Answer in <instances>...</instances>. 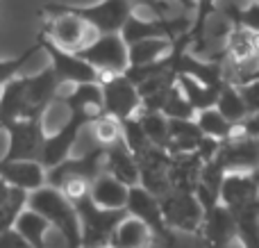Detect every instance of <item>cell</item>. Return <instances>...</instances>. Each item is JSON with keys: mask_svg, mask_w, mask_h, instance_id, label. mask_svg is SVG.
Here are the masks:
<instances>
[{"mask_svg": "<svg viewBox=\"0 0 259 248\" xmlns=\"http://www.w3.org/2000/svg\"><path fill=\"white\" fill-rule=\"evenodd\" d=\"M14 230L32 248H48L46 246V235H48V230H50L48 219L41 217L34 210H30L27 205L21 210V214H18L16 221H14Z\"/></svg>", "mask_w": 259, "mask_h": 248, "instance_id": "obj_24", "label": "cell"}, {"mask_svg": "<svg viewBox=\"0 0 259 248\" xmlns=\"http://www.w3.org/2000/svg\"><path fill=\"white\" fill-rule=\"evenodd\" d=\"M200 237L205 241V248H225L230 241L237 239V221H234L232 210L219 203L209 212H205Z\"/></svg>", "mask_w": 259, "mask_h": 248, "instance_id": "obj_15", "label": "cell"}, {"mask_svg": "<svg viewBox=\"0 0 259 248\" xmlns=\"http://www.w3.org/2000/svg\"><path fill=\"white\" fill-rule=\"evenodd\" d=\"M175 3H178L184 12H191V14L196 12V0H175Z\"/></svg>", "mask_w": 259, "mask_h": 248, "instance_id": "obj_39", "label": "cell"}, {"mask_svg": "<svg viewBox=\"0 0 259 248\" xmlns=\"http://www.w3.org/2000/svg\"><path fill=\"white\" fill-rule=\"evenodd\" d=\"M159 112L166 114L168 118H196V109H193V105L189 103V100L184 98V94L180 91L178 77H175V85L170 87L164 94V98H161Z\"/></svg>", "mask_w": 259, "mask_h": 248, "instance_id": "obj_31", "label": "cell"}, {"mask_svg": "<svg viewBox=\"0 0 259 248\" xmlns=\"http://www.w3.org/2000/svg\"><path fill=\"white\" fill-rule=\"evenodd\" d=\"M62 91V82L55 75L53 66L34 75H25V100H27V116H44V112L57 100Z\"/></svg>", "mask_w": 259, "mask_h": 248, "instance_id": "obj_14", "label": "cell"}, {"mask_svg": "<svg viewBox=\"0 0 259 248\" xmlns=\"http://www.w3.org/2000/svg\"><path fill=\"white\" fill-rule=\"evenodd\" d=\"M152 232L141 219L132 217V214H125L121 223L116 226L112 239H109V246L112 248H150L152 244Z\"/></svg>", "mask_w": 259, "mask_h": 248, "instance_id": "obj_21", "label": "cell"}, {"mask_svg": "<svg viewBox=\"0 0 259 248\" xmlns=\"http://www.w3.org/2000/svg\"><path fill=\"white\" fill-rule=\"evenodd\" d=\"M91 121H94V116H89L84 112H68L66 121H62V126L55 132L46 135L44 150H41V164L46 169H50V167L62 164L66 157H71L77 139L89 128Z\"/></svg>", "mask_w": 259, "mask_h": 248, "instance_id": "obj_5", "label": "cell"}, {"mask_svg": "<svg viewBox=\"0 0 259 248\" xmlns=\"http://www.w3.org/2000/svg\"><path fill=\"white\" fill-rule=\"evenodd\" d=\"M239 94H241L243 103H246L248 112H257L259 109V77H252V80L243 82V85H237Z\"/></svg>", "mask_w": 259, "mask_h": 248, "instance_id": "obj_34", "label": "cell"}, {"mask_svg": "<svg viewBox=\"0 0 259 248\" xmlns=\"http://www.w3.org/2000/svg\"><path fill=\"white\" fill-rule=\"evenodd\" d=\"M39 50H41V44H34L30 50H25L21 57L0 59V87L7 85V82L14 80V77H18V73L23 71V66L27 64V59H32L34 57V53H39Z\"/></svg>", "mask_w": 259, "mask_h": 248, "instance_id": "obj_33", "label": "cell"}, {"mask_svg": "<svg viewBox=\"0 0 259 248\" xmlns=\"http://www.w3.org/2000/svg\"><path fill=\"white\" fill-rule=\"evenodd\" d=\"M80 57H84L98 73H123L130 64L127 44L123 41L121 32L98 34L87 48H82Z\"/></svg>", "mask_w": 259, "mask_h": 248, "instance_id": "obj_10", "label": "cell"}, {"mask_svg": "<svg viewBox=\"0 0 259 248\" xmlns=\"http://www.w3.org/2000/svg\"><path fill=\"white\" fill-rule=\"evenodd\" d=\"M16 187H12V185H7V182L0 178V205H5V203H9V200L16 196Z\"/></svg>", "mask_w": 259, "mask_h": 248, "instance_id": "obj_37", "label": "cell"}, {"mask_svg": "<svg viewBox=\"0 0 259 248\" xmlns=\"http://www.w3.org/2000/svg\"><path fill=\"white\" fill-rule=\"evenodd\" d=\"M178 87L184 94V98L193 105L196 112L207 109V107H216L219 94H221V89H223V87L205 85V82L196 80V77H191V75H178Z\"/></svg>", "mask_w": 259, "mask_h": 248, "instance_id": "obj_25", "label": "cell"}, {"mask_svg": "<svg viewBox=\"0 0 259 248\" xmlns=\"http://www.w3.org/2000/svg\"><path fill=\"white\" fill-rule=\"evenodd\" d=\"M80 18H84L98 34H109V32H121L130 14L134 12V5L130 0H100L89 7H68Z\"/></svg>", "mask_w": 259, "mask_h": 248, "instance_id": "obj_11", "label": "cell"}, {"mask_svg": "<svg viewBox=\"0 0 259 248\" xmlns=\"http://www.w3.org/2000/svg\"><path fill=\"white\" fill-rule=\"evenodd\" d=\"M255 3H259V0H255Z\"/></svg>", "mask_w": 259, "mask_h": 248, "instance_id": "obj_42", "label": "cell"}, {"mask_svg": "<svg viewBox=\"0 0 259 248\" xmlns=\"http://www.w3.org/2000/svg\"><path fill=\"white\" fill-rule=\"evenodd\" d=\"M39 44H41V48L46 50L48 64L53 66L55 75L59 77L62 85H80V82L98 80V71H96L84 57H80L77 53L57 46L46 34H39Z\"/></svg>", "mask_w": 259, "mask_h": 248, "instance_id": "obj_9", "label": "cell"}, {"mask_svg": "<svg viewBox=\"0 0 259 248\" xmlns=\"http://www.w3.org/2000/svg\"><path fill=\"white\" fill-rule=\"evenodd\" d=\"M130 3H132L134 7H148V5H150L152 0H130Z\"/></svg>", "mask_w": 259, "mask_h": 248, "instance_id": "obj_40", "label": "cell"}, {"mask_svg": "<svg viewBox=\"0 0 259 248\" xmlns=\"http://www.w3.org/2000/svg\"><path fill=\"white\" fill-rule=\"evenodd\" d=\"M214 5H216V0H196V12L193 14H207L214 9Z\"/></svg>", "mask_w": 259, "mask_h": 248, "instance_id": "obj_38", "label": "cell"}, {"mask_svg": "<svg viewBox=\"0 0 259 248\" xmlns=\"http://www.w3.org/2000/svg\"><path fill=\"white\" fill-rule=\"evenodd\" d=\"M105 171L109 176L118 178L125 182L127 187L139 185V162L137 155L125 146V141H116V144L105 148Z\"/></svg>", "mask_w": 259, "mask_h": 248, "instance_id": "obj_17", "label": "cell"}, {"mask_svg": "<svg viewBox=\"0 0 259 248\" xmlns=\"http://www.w3.org/2000/svg\"><path fill=\"white\" fill-rule=\"evenodd\" d=\"M130 187L125 182H121L118 178L109 176L107 171H103L94 182H91V200L100 208L109 210H125Z\"/></svg>", "mask_w": 259, "mask_h": 248, "instance_id": "obj_19", "label": "cell"}, {"mask_svg": "<svg viewBox=\"0 0 259 248\" xmlns=\"http://www.w3.org/2000/svg\"><path fill=\"white\" fill-rule=\"evenodd\" d=\"M125 210H127V214L141 219V221L150 228V232H152L155 239L164 241L168 248H175V230L166 223L164 210H161V203L155 194H150L148 189H143L141 185L130 187Z\"/></svg>", "mask_w": 259, "mask_h": 248, "instance_id": "obj_6", "label": "cell"}, {"mask_svg": "<svg viewBox=\"0 0 259 248\" xmlns=\"http://www.w3.org/2000/svg\"><path fill=\"white\" fill-rule=\"evenodd\" d=\"M239 132H241V135H248V137H257L259 139V109L252 114H248V116L239 123Z\"/></svg>", "mask_w": 259, "mask_h": 248, "instance_id": "obj_36", "label": "cell"}, {"mask_svg": "<svg viewBox=\"0 0 259 248\" xmlns=\"http://www.w3.org/2000/svg\"><path fill=\"white\" fill-rule=\"evenodd\" d=\"M202 157L198 153H175L170 155L168 164V180L170 189L193 191L198 185V178L202 171Z\"/></svg>", "mask_w": 259, "mask_h": 248, "instance_id": "obj_18", "label": "cell"}, {"mask_svg": "<svg viewBox=\"0 0 259 248\" xmlns=\"http://www.w3.org/2000/svg\"><path fill=\"white\" fill-rule=\"evenodd\" d=\"M9 144L3 153V159H39L46 141L44 116H21L16 121H9L3 126Z\"/></svg>", "mask_w": 259, "mask_h": 248, "instance_id": "obj_4", "label": "cell"}, {"mask_svg": "<svg viewBox=\"0 0 259 248\" xmlns=\"http://www.w3.org/2000/svg\"><path fill=\"white\" fill-rule=\"evenodd\" d=\"M173 48V41L168 36H150V39L137 41V44L127 46V57L130 64L127 66H137V64H150V62H159Z\"/></svg>", "mask_w": 259, "mask_h": 248, "instance_id": "obj_26", "label": "cell"}, {"mask_svg": "<svg viewBox=\"0 0 259 248\" xmlns=\"http://www.w3.org/2000/svg\"><path fill=\"white\" fill-rule=\"evenodd\" d=\"M89 130H91V137H94V144L98 146H112L116 141L123 139V132H121V121L112 114H100L98 118L89 123Z\"/></svg>", "mask_w": 259, "mask_h": 248, "instance_id": "obj_30", "label": "cell"}, {"mask_svg": "<svg viewBox=\"0 0 259 248\" xmlns=\"http://www.w3.org/2000/svg\"><path fill=\"white\" fill-rule=\"evenodd\" d=\"M27 116L25 100V77H14L0 87V130L5 123Z\"/></svg>", "mask_w": 259, "mask_h": 248, "instance_id": "obj_22", "label": "cell"}, {"mask_svg": "<svg viewBox=\"0 0 259 248\" xmlns=\"http://www.w3.org/2000/svg\"><path fill=\"white\" fill-rule=\"evenodd\" d=\"M257 77H259V73H257Z\"/></svg>", "mask_w": 259, "mask_h": 248, "instance_id": "obj_43", "label": "cell"}, {"mask_svg": "<svg viewBox=\"0 0 259 248\" xmlns=\"http://www.w3.org/2000/svg\"><path fill=\"white\" fill-rule=\"evenodd\" d=\"M0 178L23 191H34L46 185V167L39 159H0Z\"/></svg>", "mask_w": 259, "mask_h": 248, "instance_id": "obj_16", "label": "cell"}, {"mask_svg": "<svg viewBox=\"0 0 259 248\" xmlns=\"http://www.w3.org/2000/svg\"><path fill=\"white\" fill-rule=\"evenodd\" d=\"M230 210L237 221V239L241 241V246L259 248V196Z\"/></svg>", "mask_w": 259, "mask_h": 248, "instance_id": "obj_23", "label": "cell"}, {"mask_svg": "<svg viewBox=\"0 0 259 248\" xmlns=\"http://www.w3.org/2000/svg\"><path fill=\"white\" fill-rule=\"evenodd\" d=\"M137 118H139V123H141L143 132H146L148 141H150L152 146L166 148V144H168V116L161 114L159 109L141 107L137 112Z\"/></svg>", "mask_w": 259, "mask_h": 248, "instance_id": "obj_28", "label": "cell"}, {"mask_svg": "<svg viewBox=\"0 0 259 248\" xmlns=\"http://www.w3.org/2000/svg\"><path fill=\"white\" fill-rule=\"evenodd\" d=\"M121 132H123V141H125V146L132 150L134 155H139L141 150H146L148 146H152L150 141H148L146 132H143L141 123H139L137 114H134V116L123 118L121 121Z\"/></svg>", "mask_w": 259, "mask_h": 248, "instance_id": "obj_32", "label": "cell"}, {"mask_svg": "<svg viewBox=\"0 0 259 248\" xmlns=\"http://www.w3.org/2000/svg\"><path fill=\"white\" fill-rule=\"evenodd\" d=\"M257 196H259V187L252 180L250 173H246V171L225 173L223 185H221V203L223 205L237 208V205L248 203V200L257 198Z\"/></svg>", "mask_w": 259, "mask_h": 248, "instance_id": "obj_20", "label": "cell"}, {"mask_svg": "<svg viewBox=\"0 0 259 248\" xmlns=\"http://www.w3.org/2000/svg\"><path fill=\"white\" fill-rule=\"evenodd\" d=\"M216 109H219L228 121L237 123V126L248 116V114H250L248 112V107H246V103H243L241 94H239L237 85H230V82L228 85H223V89H221L219 100H216Z\"/></svg>", "mask_w": 259, "mask_h": 248, "instance_id": "obj_29", "label": "cell"}, {"mask_svg": "<svg viewBox=\"0 0 259 248\" xmlns=\"http://www.w3.org/2000/svg\"><path fill=\"white\" fill-rule=\"evenodd\" d=\"M77 217H80V230H82V248H100L107 246L112 239L116 226L125 219L127 210H109L100 208L91 200V196L75 203Z\"/></svg>", "mask_w": 259, "mask_h": 248, "instance_id": "obj_3", "label": "cell"}, {"mask_svg": "<svg viewBox=\"0 0 259 248\" xmlns=\"http://www.w3.org/2000/svg\"><path fill=\"white\" fill-rule=\"evenodd\" d=\"M196 123L202 130V135L211 137V139H216V141H225V139H230V137L239 135L237 123L228 121L216 107H207V109L196 112Z\"/></svg>", "mask_w": 259, "mask_h": 248, "instance_id": "obj_27", "label": "cell"}, {"mask_svg": "<svg viewBox=\"0 0 259 248\" xmlns=\"http://www.w3.org/2000/svg\"><path fill=\"white\" fill-rule=\"evenodd\" d=\"M159 203H161V210H164L166 223H168L173 230L200 235L205 210H202L200 200L196 198L193 191L170 189L166 196H161Z\"/></svg>", "mask_w": 259, "mask_h": 248, "instance_id": "obj_8", "label": "cell"}, {"mask_svg": "<svg viewBox=\"0 0 259 248\" xmlns=\"http://www.w3.org/2000/svg\"><path fill=\"white\" fill-rule=\"evenodd\" d=\"M41 34L53 39L62 48L80 53L82 48H87L98 36V32L84 18L71 12L66 5H48L46 7V25L41 30Z\"/></svg>", "mask_w": 259, "mask_h": 248, "instance_id": "obj_2", "label": "cell"}, {"mask_svg": "<svg viewBox=\"0 0 259 248\" xmlns=\"http://www.w3.org/2000/svg\"><path fill=\"white\" fill-rule=\"evenodd\" d=\"M27 208L48 219L50 228L59 232L64 248H82V230L77 210L57 187L44 185L27 194Z\"/></svg>", "mask_w": 259, "mask_h": 248, "instance_id": "obj_1", "label": "cell"}, {"mask_svg": "<svg viewBox=\"0 0 259 248\" xmlns=\"http://www.w3.org/2000/svg\"><path fill=\"white\" fill-rule=\"evenodd\" d=\"M98 82L103 87L105 112L116 116L118 121L141 109V96L139 89L125 73H98Z\"/></svg>", "mask_w": 259, "mask_h": 248, "instance_id": "obj_7", "label": "cell"}, {"mask_svg": "<svg viewBox=\"0 0 259 248\" xmlns=\"http://www.w3.org/2000/svg\"><path fill=\"white\" fill-rule=\"evenodd\" d=\"M214 159L225 169L228 173L232 171H252L259 164V139L248 135H234L230 139L221 141Z\"/></svg>", "mask_w": 259, "mask_h": 248, "instance_id": "obj_13", "label": "cell"}, {"mask_svg": "<svg viewBox=\"0 0 259 248\" xmlns=\"http://www.w3.org/2000/svg\"><path fill=\"white\" fill-rule=\"evenodd\" d=\"M0 248H32L14 228L0 232Z\"/></svg>", "mask_w": 259, "mask_h": 248, "instance_id": "obj_35", "label": "cell"}, {"mask_svg": "<svg viewBox=\"0 0 259 248\" xmlns=\"http://www.w3.org/2000/svg\"><path fill=\"white\" fill-rule=\"evenodd\" d=\"M139 162V185L155 194L157 198L166 196L170 191V180H168V164H170V153L159 146H148L146 150L137 155Z\"/></svg>", "mask_w": 259, "mask_h": 248, "instance_id": "obj_12", "label": "cell"}, {"mask_svg": "<svg viewBox=\"0 0 259 248\" xmlns=\"http://www.w3.org/2000/svg\"><path fill=\"white\" fill-rule=\"evenodd\" d=\"M100 248H112V246H109V244H107V246H100Z\"/></svg>", "mask_w": 259, "mask_h": 248, "instance_id": "obj_41", "label": "cell"}]
</instances>
